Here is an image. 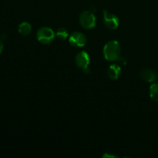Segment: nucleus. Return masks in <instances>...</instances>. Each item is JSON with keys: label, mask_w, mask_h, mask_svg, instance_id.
Wrapping results in <instances>:
<instances>
[{"label": "nucleus", "mask_w": 158, "mask_h": 158, "mask_svg": "<svg viewBox=\"0 0 158 158\" xmlns=\"http://www.w3.org/2000/svg\"><path fill=\"white\" fill-rule=\"evenodd\" d=\"M103 23L105 26L110 29H116L118 28L119 21L118 17L114 14L110 13L107 10H103Z\"/></svg>", "instance_id": "39448f33"}, {"label": "nucleus", "mask_w": 158, "mask_h": 158, "mask_svg": "<svg viewBox=\"0 0 158 158\" xmlns=\"http://www.w3.org/2000/svg\"><path fill=\"white\" fill-rule=\"evenodd\" d=\"M75 63L77 66L83 71V73H89L90 58L86 51H81L77 54L75 57Z\"/></svg>", "instance_id": "20e7f679"}, {"label": "nucleus", "mask_w": 158, "mask_h": 158, "mask_svg": "<svg viewBox=\"0 0 158 158\" xmlns=\"http://www.w3.org/2000/svg\"><path fill=\"white\" fill-rule=\"evenodd\" d=\"M80 23L86 29H92L96 26V17L91 11H83L79 17Z\"/></svg>", "instance_id": "7ed1b4c3"}, {"label": "nucleus", "mask_w": 158, "mask_h": 158, "mask_svg": "<svg viewBox=\"0 0 158 158\" xmlns=\"http://www.w3.org/2000/svg\"><path fill=\"white\" fill-rule=\"evenodd\" d=\"M2 50H3V43H2V42L0 40V54L2 53Z\"/></svg>", "instance_id": "f8f14e48"}, {"label": "nucleus", "mask_w": 158, "mask_h": 158, "mask_svg": "<svg viewBox=\"0 0 158 158\" xmlns=\"http://www.w3.org/2000/svg\"><path fill=\"white\" fill-rule=\"evenodd\" d=\"M150 97L154 101L158 103V83H154L149 88Z\"/></svg>", "instance_id": "9d476101"}, {"label": "nucleus", "mask_w": 158, "mask_h": 158, "mask_svg": "<svg viewBox=\"0 0 158 158\" xmlns=\"http://www.w3.org/2000/svg\"><path fill=\"white\" fill-rule=\"evenodd\" d=\"M56 36L60 40H65L69 36V32L66 28H59L56 31Z\"/></svg>", "instance_id": "9b49d317"}, {"label": "nucleus", "mask_w": 158, "mask_h": 158, "mask_svg": "<svg viewBox=\"0 0 158 158\" xmlns=\"http://www.w3.org/2000/svg\"><path fill=\"white\" fill-rule=\"evenodd\" d=\"M140 79L148 83H156L158 81V73L151 68L143 67L139 72Z\"/></svg>", "instance_id": "423d86ee"}, {"label": "nucleus", "mask_w": 158, "mask_h": 158, "mask_svg": "<svg viewBox=\"0 0 158 158\" xmlns=\"http://www.w3.org/2000/svg\"><path fill=\"white\" fill-rule=\"evenodd\" d=\"M107 75L112 80H117L121 75V67L117 64H113L109 66L107 69Z\"/></svg>", "instance_id": "6e6552de"}, {"label": "nucleus", "mask_w": 158, "mask_h": 158, "mask_svg": "<svg viewBox=\"0 0 158 158\" xmlns=\"http://www.w3.org/2000/svg\"><path fill=\"white\" fill-rule=\"evenodd\" d=\"M103 56L107 61H116L120 58L121 47L117 40H110L103 47Z\"/></svg>", "instance_id": "f257e3e1"}, {"label": "nucleus", "mask_w": 158, "mask_h": 158, "mask_svg": "<svg viewBox=\"0 0 158 158\" xmlns=\"http://www.w3.org/2000/svg\"><path fill=\"white\" fill-rule=\"evenodd\" d=\"M69 42L73 46L83 47L86 44L87 38L80 32H73L69 35Z\"/></svg>", "instance_id": "0eeeda50"}, {"label": "nucleus", "mask_w": 158, "mask_h": 158, "mask_svg": "<svg viewBox=\"0 0 158 158\" xmlns=\"http://www.w3.org/2000/svg\"><path fill=\"white\" fill-rule=\"evenodd\" d=\"M19 32V34H21L22 35H24V36H26V35H29V33L32 31V26L28 22H23L22 23H20L18 29Z\"/></svg>", "instance_id": "1a4fd4ad"}, {"label": "nucleus", "mask_w": 158, "mask_h": 158, "mask_svg": "<svg viewBox=\"0 0 158 158\" xmlns=\"http://www.w3.org/2000/svg\"><path fill=\"white\" fill-rule=\"evenodd\" d=\"M56 32L50 27H41L36 32V39L40 43L44 45L50 44L53 42Z\"/></svg>", "instance_id": "f03ea898"}]
</instances>
